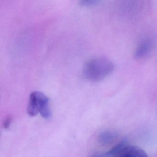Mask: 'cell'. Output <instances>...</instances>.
<instances>
[{
	"label": "cell",
	"mask_w": 157,
	"mask_h": 157,
	"mask_svg": "<svg viewBox=\"0 0 157 157\" xmlns=\"http://www.w3.org/2000/svg\"><path fill=\"white\" fill-rule=\"evenodd\" d=\"M27 111L30 116L40 113L45 119L50 118L51 113L48 97L41 92H33L29 98Z\"/></svg>",
	"instance_id": "obj_2"
},
{
	"label": "cell",
	"mask_w": 157,
	"mask_h": 157,
	"mask_svg": "<svg viewBox=\"0 0 157 157\" xmlns=\"http://www.w3.org/2000/svg\"><path fill=\"white\" fill-rule=\"evenodd\" d=\"M152 42L148 39L142 41L135 51V56L136 59H141L148 55L152 48Z\"/></svg>",
	"instance_id": "obj_4"
},
{
	"label": "cell",
	"mask_w": 157,
	"mask_h": 157,
	"mask_svg": "<svg viewBox=\"0 0 157 157\" xmlns=\"http://www.w3.org/2000/svg\"><path fill=\"white\" fill-rule=\"evenodd\" d=\"M114 69V64L110 59L104 57H96L85 63L83 75L88 80L100 81L112 74Z\"/></svg>",
	"instance_id": "obj_1"
},
{
	"label": "cell",
	"mask_w": 157,
	"mask_h": 157,
	"mask_svg": "<svg viewBox=\"0 0 157 157\" xmlns=\"http://www.w3.org/2000/svg\"><path fill=\"white\" fill-rule=\"evenodd\" d=\"M12 118L10 117H8L5 119L4 122V128H8L10 126L11 124Z\"/></svg>",
	"instance_id": "obj_7"
},
{
	"label": "cell",
	"mask_w": 157,
	"mask_h": 157,
	"mask_svg": "<svg viewBox=\"0 0 157 157\" xmlns=\"http://www.w3.org/2000/svg\"><path fill=\"white\" fill-rule=\"evenodd\" d=\"M91 157H108L106 153L105 154H96V155H93Z\"/></svg>",
	"instance_id": "obj_9"
},
{
	"label": "cell",
	"mask_w": 157,
	"mask_h": 157,
	"mask_svg": "<svg viewBox=\"0 0 157 157\" xmlns=\"http://www.w3.org/2000/svg\"><path fill=\"white\" fill-rule=\"evenodd\" d=\"M116 157H147V155L138 146L127 145Z\"/></svg>",
	"instance_id": "obj_3"
},
{
	"label": "cell",
	"mask_w": 157,
	"mask_h": 157,
	"mask_svg": "<svg viewBox=\"0 0 157 157\" xmlns=\"http://www.w3.org/2000/svg\"><path fill=\"white\" fill-rule=\"evenodd\" d=\"M116 138V135L110 131L102 132L99 136V141L103 145H107L112 143Z\"/></svg>",
	"instance_id": "obj_5"
},
{
	"label": "cell",
	"mask_w": 157,
	"mask_h": 157,
	"mask_svg": "<svg viewBox=\"0 0 157 157\" xmlns=\"http://www.w3.org/2000/svg\"><path fill=\"white\" fill-rule=\"evenodd\" d=\"M98 2L96 1H87L82 2V4L84 6H92V5H95V4Z\"/></svg>",
	"instance_id": "obj_8"
},
{
	"label": "cell",
	"mask_w": 157,
	"mask_h": 157,
	"mask_svg": "<svg viewBox=\"0 0 157 157\" xmlns=\"http://www.w3.org/2000/svg\"><path fill=\"white\" fill-rule=\"evenodd\" d=\"M126 141L125 140H123L117 145L113 147L109 151L106 153L108 157H116L118 156L120 152L124 149V148L127 146Z\"/></svg>",
	"instance_id": "obj_6"
}]
</instances>
